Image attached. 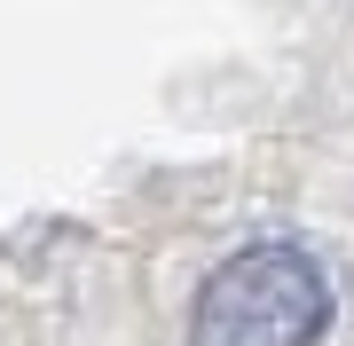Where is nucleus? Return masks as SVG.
Listing matches in <instances>:
<instances>
[{"mask_svg":"<svg viewBox=\"0 0 354 346\" xmlns=\"http://www.w3.org/2000/svg\"><path fill=\"white\" fill-rule=\"evenodd\" d=\"M330 323V283L299 244H244L197 291L189 346H315Z\"/></svg>","mask_w":354,"mask_h":346,"instance_id":"f257e3e1","label":"nucleus"}]
</instances>
